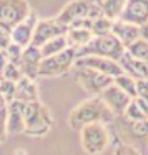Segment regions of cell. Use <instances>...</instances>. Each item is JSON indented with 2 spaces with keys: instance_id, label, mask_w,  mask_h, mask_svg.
Instances as JSON below:
<instances>
[{
  "instance_id": "cell-28",
  "label": "cell",
  "mask_w": 148,
  "mask_h": 155,
  "mask_svg": "<svg viewBox=\"0 0 148 155\" xmlns=\"http://www.w3.org/2000/svg\"><path fill=\"white\" fill-rule=\"evenodd\" d=\"M22 76L23 75H22L18 65L12 63V62H8V64L1 72V79H5V80L12 82H17Z\"/></svg>"
},
{
  "instance_id": "cell-15",
  "label": "cell",
  "mask_w": 148,
  "mask_h": 155,
  "mask_svg": "<svg viewBox=\"0 0 148 155\" xmlns=\"http://www.w3.org/2000/svg\"><path fill=\"white\" fill-rule=\"evenodd\" d=\"M118 63L125 74L129 75L136 81L148 79V64L132 57L127 51L124 52Z\"/></svg>"
},
{
  "instance_id": "cell-16",
  "label": "cell",
  "mask_w": 148,
  "mask_h": 155,
  "mask_svg": "<svg viewBox=\"0 0 148 155\" xmlns=\"http://www.w3.org/2000/svg\"><path fill=\"white\" fill-rule=\"evenodd\" d=\"M14 100L21 103H29V102L38 101L39 90L35 80L22 76L16 82Z\"/></svg>"
},
{
  "instance_id": "cell-25",
  "label": "cell",
  "mask_w": 148,
  "mask_h": 155,
  "mask_svg": "<svg viewBox=\"0 0 148 155\" xmlns=\"http://www.w3.org/2000/svg\"><path fill=\"white\" fill-rule=\"evenodd\" d=\"M122 118H124L125 120H127L129 122H137V121L148 119L145 116V114L143 113V111L141 110L139 105L137 104L135 99L131 100V102L124 112V115L122 116Z\"/></svg>"
},
{
  "instance_id": "cell-35",
  "label": "cell",
  "mask_w": 148,
  "mask_h": 155,
  "mask_svg": "<svg viewBox=\"0 0 148 155\" xmlns=\"http://www.w3.org/2000/svg\"><path fill=\"white\" fill-rule=\"evenodd\" d=\"M0 80H1V76H0Z\"/></svg>"
},
{
  "instance_id": "cell-5",
  "label": "cell",
  "mask_w": 148,
  "mask_h": 155,
  "mask_svg": "<svg viewBox=\"0 0 148 155\" xmlns=\"http://www.w3.org/2000/svg\"><path fill=\"white\" fill-rule=\"evenodd\" d=\"M76 59V49L72 47H68L58 54L44 57L39 64L38 77L55 78L62 76L73 69Z\"/></svg>"
},
{
  "instance_id": "cell-33",
  "label": "cell",
  "mask_w": 148,
  "mask_h": 155,
  "mask_svg": "<svg viewBox=\"0 0 148 155\" xmlns=\"http://www.w3.org/2000/svg\"><path fill=\"white\" fill-rule=\"evenodd\" d=\"M140 38L148 43V23L140 26Z\"/></svg>"
},
{
  "instance_id": "cell-17",
  "label": "cell",
  "mask_w": 148,
  "mask_h": 155,
  "mask_svg": "<svg viewBox=\"0 0 148 155\" xmlns=\"http://www.w3.org/2000/svg\"><path fill=\"white\" fill-rule=\"evenodd\" d=\"M7 134L19 135L24 134V121H23V103L16 100L8 103L7 115Z\"/></svg>"
},
{
  "instance_id": "cell-30",
  "label": "cell",
  "mask_w": 148,
  "mask_h": 155,
  "mask_svg": "<svg viewBox=\"0 0 148 155\" xmlns=\"http://www.w3.org/2000/svg\"><path fill=\"white\" fill-rule=\"evenodd\" d=\"M4 49H5L6 53H7L9 61L16 65H18L19 60H20V57H21V54H22V51H23V48L10 42Z\"/></svg>"
},
{
  "instance_id": "cell-3",
  "label": "cell",
  "mask_w": 148,
  "mask_h": 155,
  "mask_svg": "<svg viewBox=\"0 0 148 155\" xmlns=\"http://www.w3.org/2000/svg\"><path fill=\"white\" fill-rule=\"evenodd\" d=\"M125 51L126 48L121 42L112 33H109L103 36H94L88 44L76 50V56L77 58L84 56H99L118 62Z\"/></svg>"
},
{
  "instance_id": "cell-19",
  "label": "cell",
  "mask_w": 148,
  "mask_h": 155,
  "mask_svg": "<svg viewBox=\"0 0 148 155\" xmlns=\"http://www.w3.org/2000/svg\"><path fill=\"white\" fill-rule=\"evenodd\" d=\"M117 118L122 121L121 123L127 132H129L128 134L132 139L139 141V142H144L146 145L148 144V119L137 122H129L122 117Z\"/></svg>"
},
{
  "instance_id": "cell-2",
  "label": "cell",
  "mask_w": 148,
  "mask_h": 155,
  "mask_svg": "<svg viewBox=\"0 0 148 155\" xmlns=\"http://www.w3.org/2000/svg\"><path fill=\"white\" fill-rule=\"evenodd\" d=\"M24 134L44 137L54 127L55 119L49 108L41 100L23 103Z\"/></svg>"
},
{
  "instance_id": "cell-27",
  "label": "cell",
  "mask_w": 148,
  "mask_h": 155,
  "mask_svg": "<svg viewBox=\"0 0 148 155\" xmlns=\"http://www.w3.org/2000/svg\"><path fill=\"white\" fill-rule=\"evenodd\" d=\"M15 85L16 82L5 80V79L0 80V96L7 103H10L11 101L14 100Z\"/></svg>"
},
{
  "instance_id": "cell-8",
  "label": "cell",
  "mask_w": 148,
  "mask_h": 155,
  "mask_svg": "<svg viewBox=\"0 0 148 155\" xmlns=\"http://www.w3.org/2000/svg\"><path fill=\"white\" fill-rule=\"evenodd\" d=\"M68 27L58 20L57 18L38 19L34 28L31 44L41 47L48 41L58 36L65 35L68 31Z\"/></svg>"
},
{
  "instance_id": "cell-12",
  "label": "cell",
  "mask_w": 148,
  "mask_h": 155,
  "mask_svg": "<svg viewBox=\"0 0 148 155\" xmlns=\"http://www.w3.org/2000/svg\"><path fill=\"white\" fill-rule=\"evenodd\" d=\"M120 20L142 26L148 23V0H126Z\"/></svg>"
},
{
  "instance_id": "cell-22",
  "label": "cell",
  "mask_w": 148,
  "mask_h": 155,
  "mask_svg": "<svg viewBox=\"0 0 148 155\" xmlns=\"http://www.w3.org/2000/svg\"><path fill=\"white\" fill-rule=\"evenodd\" d=\"M113 83L118 88H120L124 93H126L130 98L137 97V81L129 75L122 73L119 76L115 77Z\"/></svg>"
},
{
  "instance_id": "cell-24",
  "label": "cell",
  "mask_w": 148,
  "mask_h": 155,
  "mask_svg": "<svg viewBox=\"0 0 148 155\" xmlns=\"http://www.w3.org/2000/svg\"><path fill=\"white\" fill-rule=\"evenodd\" d=\"M126 51L132 57L148 64V43L143 39H137L135 42L126 48Z\"/></svg>"
},
{
  "instance_id": "cell-11",
  "label": "cell",
  "mask_w": 148,
  "mask_h": 155,
  "mask_svg": "<svg viewBox=\"0 0 148 155\" xmlns=\"http://www.w3.org/2000/svg\"><path fill=\"white\" fill-rule=\"evenodd\" d=\"M37 12L32 10L24 20L19 22L10 31V41L12 43L20 46L22 48L27 47L31 44L34 28L38 21Z\"/></svg>"
},
{
  "instance_id": "cell-31",
  "label": "cell",
  "mask_w": 148,
  "mask_h": 155,
  "mask_svg": "<svg viewBox=\"0 0 148 155\" xmlns=\"http://www.w3.org/2000/svg\"><path fill=\"white\" fill-rule=\"evenodd\" d=\"M10 31L11 28H9L3 24H0V49L6 48V46L11 42Z\"/></svg>"
},
{
  "instance_id": "cell-7",
  "label": "cell",
  "mask_w": 148,
  "mask_h": 155,
  "mask_svg": "<svg viewBox=\"0 0 148 155\" xmlns=\"http://www.w3.org/2000/svg\"><path fill=\"white\" fill-rule=\"evenodd\" d=\"M31 11L27 0H0V24L12 28Z\"/></svg>"
},
{
  "instance_id": "cell-32",
  "label": "cell",
  "mask_w": 148,
  "mask_h": 155,
  "mask_svg": "<svg viewBox=\"0 0 148 155\" xmlns=\"http://www.w3.org/2000/svg\"><path fill=\"white\" fill-rule=\"evenodd\" d=\"M9 58L7 56V53H6L5 49H0V76H1V72L4 69V67L8 64Z\"/></svg>"
},
{
  "instance_id": "cell-34",
  "label": "cell",
  "mask_w": 148,
  "mask_h": 155,
  "mask_svg": "<svg viewBox=\"0 0 148 155\" xmlns=\"http://www.w3.org/2000/svg\"><path fill=\"white\" fill-rule=\"evenodd\" d=\"M15 155H26V151L21 150V149L15 150Z\"/></svg>"
},
{
  "instance_id": "cell-6",
  "label": "cell",
  "mask_w": 148,
  "mask_h": 155,
  "mask_svg": "<svg viewBox=\"0 0 148 155\" xmlns=\"http://www.w3.org/2000/svg\"><path fill=\"white\" fill-rule=\"evenodd\" d=\"M73 72L75 80L80 87L93 96L100 95L101 92L114 81L112 77L87 67L74 66Z\"/></svg>"
},
{
  "instance_id": "cell-4",
  "label": "cell",
  "mask_w": 148,
  "mask_h": 155,
  "mask_svg": "<svg viewBox=\"0 0 148 155\" xmlns=\"http://www.w3.org/2000/svg\"><path fill=\"white\" fill-rule=\"evenodd\" d=\"M81 145L89 155H101L110 145V133L107 125L93 123L84 126L80 130Z\"/></svg>"
},
{
  "instance_id": "cell-14",
  "label": "cell",
  "mask_w": 148,
  "mask_h": 155,
  "mask_svg": "<svg viewBox=\"0 0 148 155\" xmlns=\"http://www.w3.org/2000/svg\"><path fill=\"white\" fill-rule=\"evenodd\" d=\"M111 33L121 42L125 48L140 38V27L117 19L113 21Z\"/></svg>"
},
{
  "instance_id": "cell-23",
  "label": "cell",
  "mask_w": 148,
  "mask_h": 155,
  "mask_svg": "<svg viewBox=\"0 0 148 155\" xmlns=\"http://www.w3.org/2000/svg\"><path fill=\"white\" fill-rule=\"evenodd\" d=\"M113 21L101 15L91 21L90 30L94 36H103L111 33Z\"/></svg>"
},
{
  "instance_id": "cell-36",
  "label": "cell",
  "mask_w": 148,
  "mask_h": 155,
  "mask_svg": "<svg viewBox=\"0 0 148 155\" xmlns=\"http://www.w3.org/2000/svg\"><path fill=\"white\" fill-rule=\"evenodd\" d=\"M147 146H148V144H147Z\"/></svg>"
},
{
  "instance_id": "cell-21",
  "label": "cell",
  "mask_w": 148,
  "mask_h": 155,
  "mask_svg": "<svg viewBox=\"0 0 148 155\" xmlns=\"http://www.w3.org/2000/svg\"><path fill=\"white\" fill-rule=\"evenodd\" d=\"M69 47L68 44V40L67 37L65 35L58 36V37H55L51 40L48 41L47 43H44L42 46L39 47L42 55V58L44 57H48V56L58 54L60 52L64 51L65 49H67Z\"/></svg>"
},
{
  "instance_id": "cell-10",
  "label": "cell",
  "mask_w": 148,
  "mask_h": 155,
  "mask_svg": "<svg viewBox=\"0 0 148 155\" xmlns=\"http://www.w3.org/2000/svg\"><path fill=\"white\" fill-rule=\"evenodd\" d=\"M98 96L106 104V106L109 108L116 118L123 116L127 106L132 100V98L124 93L114 83L105 88Z\"/></svg>"
},
{
  "instance_id": "cell-20",
  "label": "cell",
  "mask_w": 148,
  "mask_h": 155,
  "mask_svg": "<svg viewBox=\"0 0 148 155\" xmlns=\"http://www.w3.org/2000/svg\"><path fill=\"white\" fill-rule=\"evenodd\" d=\"M102 14L112 21L117 20L126 3V0H97Z\"/></svg>"
},
{
  "instance_id": "cell-26",
  "label": "cell",
  "mask_w": 148,
  "mask_h": 155,
  "mask_svg": "<svg viewBox=\"0 0 148 155\" xmlns=\"http://www.w3.org/2000/svg\"><path fill=\"white\" fill-rule=\"evenodd\" d=\"M7 115L8 103L0 96V144L4 143L7 138Z\"/></svg>"
},
{
  "instance_id": "cell-9",
  "label": "cell",
  "mask_w": 148,
  "mask_h": 155,
  "mask_svg": "<svg viewBox=\"0 0 148 155\" xmlns=\"http://www.w3.org/2000/svg\"><path fill=\"white\" fill-rule=\"evenodd\" d=\"M74 66L91 68L113 79L124 73L117 61L109 58L99 57V56H84V57L77 58Z\"/></svg>"
},
{
  "instance_id": "cell-29",
  "label": "cell",
  "mask_w": 148,
  "mask_h": 155,
  "mask_svg": "<svg viewBox=\"0 0 148 155\" xmlns=\"http://www.w3.org/2000/svg\"><path fill=\"white\" fill-rule=\"evenodd\" d=\"M113 155H142L135 146L125 142H119L114 149Z\"/></svg>"
},
{
  "instance_id": "cell-1",
  "label": "cell",
  "mask_w": 148,
  "mask_h": 155,
  "mask_svg": "<svg viewBox=\"0 0 148 155\" xmlns=\"http://www.w3.org/2000/svg\"><path fill=\"white\" fill-rule=\"evenodd\" d=\"M116 117L99 96H93L78 104L69 115V125L73 130L80 131L86 125L114 123Z\"/></svg>"
},
{
  "instance_id": "cell-13",
  "label": "cell",
  "mask_w": 148,
  "mask_h": 155,
  "mask_svg": "<svg viewBox=\"0 0 148 155\" xmlns=\"http://www.w3.org/2000/svg\"><path fill=\"white\" fill-rule=\"evenodd\" d=\"M42 55L41 49L37 46L28 45L23 48L18 67L23 76L28 77L32 80H37L38 77V68L41 62Z\"/></svg>"
},
{
  "instance_id": "cell-18",
  "label": "cell",
  "mask_w": 148,
  "mask_h": 155,
  "mask_svg": "<svg viewBox=\"0 0 148 155\" xmlns=\"http://www.w3.org/2000/svg\"><path fill=\"white\" fill-rule=\"evenodd\" d=\"M65 37H67L69 47L75 48L77 50L88 44L91 41V39L94 37V35L88 28L71 27L68 29Z\"/></svg>"
}]
</instances>
